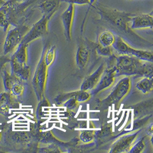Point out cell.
Masks as SVG:
<instances>
[{
	"label": "cell",
	"instance_id": "1",
	"mask_svg": "<svg viewBox=\"0 0 153 153\" xmlns=\"http://www.w3.org/2000/svg\"><path fill=\"white\" fill-rule=\"evenodd\" d=\"M95 9L102 19L110 23L120 30L126 33L132 30L129 27V24L131 22V18L134 14L103 7H97Z\"/></svg>",
	"mask_w": 153,
	"mask_h": 153
},
{
	"label": "cell",
	"instance_id": "2",
	"mask_svg": "<svg viewBox=\"0 0 153 153\" xmlns=\"http://www.w3.org/2000/svg\"><path fill=\"white\" fill-rule=\"evenodd\" d=\"M27 45L20 43L10 57L12 74L21 80H27L30 76V68L27 65Z\"/></svg>",
	"mask_w": 153,
	"mask_h": 153
},
{
	"label": "cell",
	"instance_id": "3",
	"mask_svg": "<svg viewBox=\"0 0 153 153\" xmlns=\"http://www.w3.org/2000/svg\"><path fill=\"white\" fill-rule=\"evenodd\" d=\"M115 62L114 68L116 77L138 75L143 64L138 59L128 55H121L115 57Z\"/></svg>",
	"mask_w": 153,
	"mask_h": 153
},
{
	"label": "cell",
	"instance_id": "4",
	"mask_svg": "<svg viewBox=\"0 0 153 153\" xmlns=\"http://www.w3.org/2000/svg\"><path fill=\"white\" fill-rule=\"evenodd\" d=\"M130 88L131 80L129 76L122 78L113 87L110 94L102 100V104L106 106L118 105L128 94Z\"/></svg>",
	"mask_w": 153,
	"mask_h": 153
},
{
	"label": "cell",
	"instance_id": "5",
	"mask_svg": "<svg viewBox=\"0 0 153 153\" xmlns=\"http://www.w3.org/2000/svg\"><path fill=\"white\" fill-rule=\"evenodd\" d=\"M29 29L27 25H18L7 31L3 48L5 55L14 53Z\"/></svg>",
	"mask_w": 153,
	"mask_h": 153
},
{
	"label": "cell",
	"instance_id": "6",
	"mask_svg": "<svg viewBox=\"0 0 153 153\" xmlns=\"http://www.w3.org/2000/svg\"><path fill=\"white\" fill-rule=\"evenodd\" d=\"M44 56V50L37 65L32 80L33 87L38 100H41L43 98L47 79L48 67L45 63Z\"/></svg>",
	"mask_w": 153,
	"mask_h": 153
},
{
	"label": "cell",
	"instance_id": "7",
	"mask_svg": "<svg viewBox=\"0 0 153 153\" xmlns=\"http://www.w3.org/2000/svg\"><path fill=\"white\" fill-rule=\"evenodd\" d=\"M49 20L47 17L42 15V18L35 23L32 28H29L26 35L24 36L21 43L28 45L31 42L45 35L48 31Z\"/></svg>",
	"mask_w": 153,
	"mask_h": 153
},
{
	"label": "cell",
	"instance_id": "8",
	"mask_svg": "<svg viewBox=\"0 0 153 153\" xmlns=\"http://www.w3.org/2000/svg\"><path fill=\"white\" fill-rule=\"evenodd\" d=\"M17 14L16 3L10 0L0 7V27L3 28L4 32H7L11 24L14 25Z\"/></svg>",
	"mask_w": 153,
	"mask_h": 153
},
{
	"label": "cell",
	"instance_id": "9",
	"mask_svg": "<svg viewBox=\"0 0 153 153\" xmlns=\"http://www.w3.org/2000/svg\"><path fill=\"white\" fill-rule=\"evenodd\" d=\"M140 130L123 135L117 139L112 145L109 153H125L128 152L135 142Z\"/></svg>",
	"mask_w": 153,
	"mask_h": 153
},
{
	"label": "cell",
	"instance_id": "10",
	"mask_svg": "<svg viewBox=\"0 0 153 153\" xmlns=\"http://www.w3.org/2000/svg\"><path fill=\"white\" fill-rule=\"evenodd\" d=\"M115 77L116 75L114 66L108 69L105 68L99 83L92 90V94L95 95L101 91L110 87L114 83Z\"/></svg>",
	"mask_w": 153,
	"mask_h": 153
},
{
	"label": "cell",
	"instance_id": "11",
	"mask_svg": "<svg viewBox=\"0 0 153 153\" xmlns=\"http://www.w3.org/2000/svg\"><path fill=\"white\" fill-rule=\"evenodd\" d=\"M75 5L68 4L67 7L61 15V19L64 28V33L68 41L71 40V30L75 15Z\"/></svg>",
	"mask_w": 153,
	"mask_h": 153
},
{
	"label": "cell",
	"instance_id": "12",
	"mask_svg": "<svg viewBox=\"0 0 153 153\" xmlns=\"http://www.w3.org/2000/svg\"><path fill=\"white\" fill-rule=\"evenodd\" d=\"M105 69V65L102 63L94 73L87 77L81 85L80 90L83 91L92 90L99 83Z\"/></svg>",
	"mask_w": 153,
	"mask_h": 153
},
{
	"label": "cell",
	"instance_id": "13",
	"mask_svg": "<svg viewBox=\"0 0 153 153\" xmlns=\"http://www.w3.org/2000/svg\"><path fill=\"white\" fill-rule=\"evenodd\" d=\"M130 28L134 29L153 28V17L152 13L134 14L131 20Z\"/></svg>",
	"mask_w": 153,
	"mask_h": 153
},
{
	"label": "cell",
	"instance_id": "14",
	"mask_svg": "<svg viewBox=\"0 0 153 153\" xmlns=\"http://www.w3.org/2000/svg\"><path fill=\"white\" fill-rule=\"evenodd\" d=\"M61 0H40L38 7L43 16L50 20L57 11Z\"/></svg>",
	"mask_w": 153,
	"mask_h": 153
},
{
	"label": "cell",
	"instance_id": "15",
	"mask_svg": "<svg viewBox=\"0 0 153 153\" xmlns=\"http://www.w3.org/2000/svg\"><path fill=\"white\" fill-rule=\"evenodd\" d=\"M126 55L134 56L136 58L138 59L139 60L143 62L145 61V62H149L153 63V53L150 51L136 49L133 48L130 46L127 51Z\"/></svg>",
	"mask_w": 153,
	"mask_h": 153
},
{
	"label": "cell",
	"instance_id": "16",
	"mask_svg": "<svg viewBox=\"0 0 153 153\" xmlns=\"http://www.w3.org/2000/svg\"><path fill=\"white\" fill-rule=\"evenodd\" d=\"M89 59V52L84 46L79 47L77 50L76 54V63L79 69L84 68Z\"/></svg>",
	"mask_w": 153,
	"mask_h": 153
},
{
	"label": "cell",
	"instance_id": "17",
	"mask_svg": "<svg viewBox=\"0 0 153 153\" xmlns=\"http://www.w3.org/2000/svg\"><path fill=\"white\" fill-rule=\"evenodd\" d=\"M136 87L143 94H149L153 90V77H143L136 84Z\"/></svg>",
	"mask_w": 153,
	"mask_h": 153
},
{
	"label": "cell",
	"instance_id": "18",
	"mask_svg": "<svg viewBox=\"0 0 153 153\" xmlns=\"http://www.w3.org/2000/svg\"><path fill=\"white\" fill-rule=\"evenodd\" d=\"M4 72V85L6 92H9L12 86L17 83L21 82V80L13 74L7 72V70H3Z\"/></svg>",
	"mask_w": 153,
	"mask_h": 153
},
{
	"label": "cell",
	"instance_id": "19",
	"mask_svg": "<svg viewBox=\"0 0 153 153\" xmlns=\"http://www.w3.org/2000/svg\"><path fill=\"white\" fill-rule=\"evenodd\" d=\"M115 40V37L110 31H105L99 36V43L103 47H111Z\"/></svg>",
	"mask_w": 153,
	"mask_h": 153
},
{
	"label": "cell",
	"instance_id": "20",
	"mask_svg": "<svg viewBox=\"0 0 153 153\" xmlns=\"http://www.w3.org/2000/svg\"><path fill=\"white\" fill-rule=\"evenodd\" d=\"M112 47L121 55H126L129 45L126 42L122 37L117 36L112 45Z\"/></svg>",
	"mask_w": 153,
	"mask_h": 153
},
{
	"label": "cell",
	"instance_id": "21",
	"mask_svg": "<svg viewBox=\"0 0 153 153\" xmlns=\"http://www.w3.org/2000/svg\"><path fill=\"white\" fill-rule=\"evenodd\" d=\"M138 75L142 77H153V63L146 62L143 63Z\"/></svg>",
	"mask_w": 153,
	"mask_h": 153
},
{
	"label": "cell",
	"instance_id": "22",
	"mask_svg": "<svg viewBox=\"0 0 153 153\" xmlns=\"http://www.w3.org/2000/svg\"><path fill=\"white\" fill-rule=\"evenodd\" d=\"M55 47L53 46L44 51V59L46 65L49 67L54 61L55 57Z\"/></svg>",
	"mask_w": 153,
	"mask_h": 153
},
{
	"label": "cell",
	"instance_id": "23",
	"mask_svg": "<svg viewBox=\"0 0 153 153\" xmlns=\"http://www.w3.org/2000/svg\"><path fill=\"white\" fill-rule=\"evenodd\" d=\"M95 132L94 130H83L80 134V139L84 143H88L92 142L95 139Z\"/></svg>",
	"mask_w": 153,
	"mask_h": 153
},
{
	"label": "cell",
	"instance_id": "24",
	"mask_svg": "<svg viewBox=\"0 0 153 153\" xmlns=\"http://www.w3.org/2000/svg\"><path fill=\"white\" fill-rule=\"evenodd\" d=\"M145 138H142L133 143L130 149L128 150V153H140L145 149Z\"/></svg>",
	"mask_w": 153,
	"mask_h": 153
},
{
	"label": "cell",
	"instance_id": "25",
	"mask_svg": "<svg viewBox=\"0 0 153 153\" xmlns=\"http://www.w3.org/2000/svg\"><path fill=\"white\" fill-rule=\"evenodd\" d=\"M77 91L68 92V93H64L58 95L57 97H56L55 99L56 104L57 105H63L67 100H68L70 98L72 97H75Z\"/></svg>",
	"mask_w": 153,
	"mask_h": 153
},
{
	"label": "cell",
	"instance_id": "26",
	"mask_svg": "<svg viewBox=\"0 0 153 153\" xmlns=\"http://www.w3.org/2000/svg\"><path fill=\"white\" fill-rule=\"evenodd\" d=\"M91 94L88 91H83L80 90L77 91L75 98L79 103H83L87 102L90 99Z\"/></svg>",
	"mask_w": 153,
	"mask_h": 153
},
{
	"label": "cell",
	"instance_id": "27",
	"mask_svg": "<svg viewBox=\"0 0 153 153\" xmlns=\"http://www.w3.org/2000/svg\"><path fill=\"white\" fill-rule=\"evenodd\" d=\"M23 92L24 87L21 84V82H20L15 84L12 86L9 93L13 97H20L23 94Z\"/></svg>",
	"mask_w": 153,
	"mask_h": 153
},
{
	"label": "cell",
	"instance_id": "28",
	"mask_svg": "<svg viewBox=\"0 0 153 153\" xmlns=\"http://www.w3.org/2000/svg\"><path fill=\"white\" fill-rule=\"evenodd\" d=\"M97 54L105 57H111L112 56V49L110 47H103L99 44L97 47Z\"/></svg>",
	"mask_w": 153,
	"mask_h": 153
},
{
	"label": "cell",
	"instance_id": "29",
	"mask_svg": "<svg viewBox=\"0 0 153 153\" xmlns=\"http://www.w3.org/2000/svg\"><path fill=\"white\" fill-rule=\"evenodd\" d=\"M150 118V116H146L142 118H139L138 120H134L132 127L130 128H131L133 130L139 129L141 127L143 126L146 124V122L149 120Z\"/></svg>",
	"mask_w": 153,
	"mask_h": 153
},
{
	"label": "cell",
	"instance_id": "30",
	"mask_svg": "<svg viewBox=\"0 0 153 153\" xmlns=\"http://www.w3.org/2000/svg\"><path fill=\"white\" fill-rule=\"evenodd\" d=\"M78 105L79 102H77L76 99L75 97H72L67 100L63 104V105L69 110H74L76 108Z\"/></svg>",
	"mask_w": 153,
	"mask_h": 153
},
{
	"label": "cell",
	"instance_id": "31",
	"mask_svg": "<svg viewBox=\"0 0 153 153\" xmlns=\"http://www.w3.org/2000/svg\"><path fill=\"white\" fill-rule=\"evenodd\" d=\"M61 2H65L68 4H73L74 5H90V0H61Z\"/></svg>",
	"mask_w": 153,
	"mask_h": 153
},
{
	"label": "cell",
	"instance_id": "32",
	"mask_svg": "<svg viewBox=\"0 0 153 153\" xmlns=\"http://www.w3.org/2000/svg\"><path fill=\"white\" fill-rule=\"evenodd\" d=\"M10 58L9 57L8 55H4V56H0V72H2L5 65L7 63H10Z\"/></svg>",
	"mask_w": 153,
	"mask_h": 153
},
{
	"label": "cell",
	"instance_id": "33",
	"mask_svg": "<svg viewBox=\"0 0 153 153\" xmlns=\"http://www.w3.org/2000/svg\"><path fill=\"white\" fill-rule=\"evenodd\" d=\"M148 132L149 133V134H150L151 135H152L153 134V125H150V127H149V128H148Z\"/></svg>",
	"mask_w": 153,
	"mask_h": 153
},
{
	"label": "cell",
	"instance_id": "34",
	"mask_svg": "<svg viewBox=\"0 0 153 153\" xmlns=\"http://www.w3.org/2000/svg\"><path fill=\"white\" fill-rule=\"evenodd\" d=\"M10 1H12L13 3H16V4H20V3H22V2L24 0H10Z\"/></svg>",
	"mask_w": 153,
	"mask_h": 153
},
{
	"label": "cell",
	"instance_id": "35",
	"mask_svg": "<svg viewBox=\"0 0 153 153\" xmlns=\"http://www.w3.org/2000/svg\"><path fill=\"white\" fill-rule=\"evenodd\" d=\"M5 2L6 1L5 0H0V7H1L3 4H4Z\"/></svg>",
	"mask_w": 153,
	"mask_h": 153
},
{
	"label": "cell",
	"instance_id": "36",
	"mask_svg": "<svg viewBox=\"0 0 153 153\" xmlns=\"http://www.w3.org/2000/svg\"><path fill=\"white\" fill-rule=\"evenodd\" d=\"M95 1H96V0H90V7L93 5V4L95 3Z\"/></svg>",
	"mask_w": 153,
	"mask_h": 153
}]
</instances>
